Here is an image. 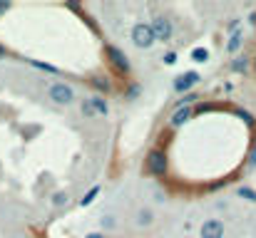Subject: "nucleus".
Returning a JSON list of instances; mask_svg holds the SVG:
<instances>
[{"label": "nucleus", "instance_id": "obj_1", "mask_svg": "<svg viewBox=\"0 0 256 238\" xmlns=\"http://www.w3.org/2000/svg\"><path fill=\"white\" fill-rule=\"evenodd\" d=\"M132 42L140 50H150L157 42V35L152 30V22H134V27H132Z\"/></svg>", "mask_w": 256, "mask_h": 238}, {"label": "nucleus", "instance_id": "obj_2", "mask_svg": "<svg viewBox=\"0 0 256 238\" xmlns=\"http://www.w3.org/2000/svg\"><path fill=\"white\" fill-rule=\"evenodd\" d=\"M80 112H82L85 119H92V117H107V114H110V104H107V99H104L102 94H94V97L82 99Z\"/></svg>", "mask_w": 256, "mask_h": 238}, {"label": "nucleus", "instance_id": "obj_3", "mask_svg": "<svg viewBox=\"0 0 256 238\" xmlns=\"http://www.w3.org/2000/svg\"><path fill=\"white\" fill-rule=\"evenodd\" d=\"M48 97H50L55 104H60V107H70V104L75 102V89H72L70 84H65V82H55V84H50Z\"/></svg>", "mask_w": 256, "mask_h": 238}, {"label": "nucleus", "instance_id": "obj_4", "mask_svg": "<svg viewBox=\"0 0 256 238\" xmlns=\"http://www.w3.org/2000/svg\"><path fill=\"white\" fill-rule=\"evenodd\" d=\"M144 166L152 176H164L167 174V154L164 149H152L147 159H144Z\"/></svg>", "mask_w": 256, "mask_h": 238}, {"label": "nucleus", "instance_id": "obj_5", "mask_svg": "<svg viewBox=\"0 0 256 238\" xmlns=\"http://www.w3.org/2000/svg\"><path fill=\"white\" fill-rule=\"evenodd\" d=\"M104 52H107V60L122 72V75H130V70H132V65H130V57L120 50V47H114V45H107L104 47Z\"/></svg>", "mask_w": 256, "mask_h": 238}, {"label": "nucleus", "instance_id": "obj_6", "mask_svg": "<svg viewBox=\"0 0 256 238\" xmlns=\"http://www.w3.org/2000/svg\"><path fill=\"white\" fill-rule=\"evenodd\" d=\"M152 30L157 35V42H170L172 35H174V27H172V20L164 17V15H157L152 20Z\"/></svg>", "mask_w": 256, "mask_h": 238}, {"label": "nucleus", "instance_id": "obj_7", "mask_svg": "<svg viewBox=\"0 0 256 238\" xmlns=\"http://www.w3.org/2000/svg\"><path fill=\"white\" fill-rule=\"evenodd\" d=\"M224 221H219V219H209V221H204L202 224V229H199V236L202 238H224Z\"/></svg>", "mask_w": 256, "mask_h": 238}, {"label": "nucleus", "instance_id": "obj_8", "mask_svg": "<svg viewBox=\"0 0 256 238\" xmlns=\"http://www.w3.org/2000/svg\"><path fill=\"white\" fill-rule=\"evenodd\" d=\"M202 79V75L199 72H184V75H179V77L174 79V92H179V94H189V89L196 84Z\"/></svg>", "mask_w": 256, "mask_h": 238}, {"label": "nucleus", "instance_id": "obj_9", "mask_svg": "<svg viewBox=\"0 0 256 238\" xmlns=\"http://www.w3.org/2000/svg\"><path fill=\"white\" fill-rule=\"evenodd\" d=\"M189 119H192V107H182V109H176V112L172 114L170 127L172 129H179V127H184Z\"/></svg>", "mask_w": 256, "mask_h": 238}, {"label": "nucleus", "instance_id": "obj_10", "mask_svg": "<svg viewBox=\"0 0 256 238\" xmlns=\"http://www.w3.org/2000/svg\"><path fill=\"white\" fill-rule=\"evenodd\" d=\"M134 224H137L140 229H150V226L154 224V211H152V209H140L137 216H134Z\"/></svg>", "mask_w": 256, "mask_h": 238}, {"label": "nucleus", "instance_id": "obj_11", "mask_svg": "<svg viewBox=\"0 0 256 238\" xmlns=\"http://www.w3.org/2000/svg\"><path fill=\"white\" fill-rule=\"evenodd\" d=\"M242 45H244V32L236 30V32H232V37H229V42H226V52H229V55H236V52L242 50Z\"/></svg>", "mask_w": 256, "mask_h": 238}, {"label": "nucleus", "instance_id": "obj_12", "mask_svg": "<svg viewBox=\"0 0 256 238\" xmlns=\"http://www.w3.org/2000/svg\"><path fill=\"white\" fill-rule=\"evenodd\" d=\"M249 62H252V60H249L246 55H239V57L232 62V70H234L236 75H242V72H246V70H249Z\"/></svg>", "mask_w": 256, "mask_h": 238}, {"label": "nucleus", "instance_id": "obj_13", "mask_svg": "<svg viewBox=\"0 0 256 238\" xmlns=\"http://www.w3.org/2000/svg\"><path fill=\"white\" fill-rule=\"evenodd\" d=\"M68 201H70L68 191H55V194H52V206H55V209H62V206H68Z\"/></svg>", "mask_w": 256, "mask_h": 238}, {"label": "nucleus", "instance_id": "obj_14", "mask_svg": "<svg viewBox=\"0 0 256 238\" xmlns=\"http://www.w3.org/2000/svg\"><path fill=\"white\" fill-rule=\"evenodd\" d=\"M236 196H239V199H246V201H252V204H256V191L254 189H249V186H239V189H236Z\"/></svg>", "mask_w": 256, "mask_h": 238}, {"label": "nucleus", "instance_id": "obj_15", "mask_svg": "<svg viewBox=\"0 0 256 238\" xmlns=\"http://www.w3.org/2000/svg\"><path fill=\"white\" fill-rule=\"evenodd\" d=\"M192 60L194 62H206L209 60V50L206 47H194L192 50Z\"/></svg>", "mask_w": 256, "mask_h": 238}, {"label": "nucleus", "instance_id": "obj_16", "mask_svg": "<svg viewBox=\"0 0 256 238\" xmlns=\"http://www.w3.org/2000/svg\"><path fill=\"white\" fill-rule=\"evenodd\" d=\"M97 194H100V186H92V189L85 194V199H80V206H82V209H85V206H90V204L97 199Z\"/></svg>", "mask_w": 256, "mask_h": 238}, {"label": "nucleus", "instance_id": "obj_17", "mask_svg": "<svg viewBox=\"0 0 256 238\" xmlns=\"http://www.w3.org/2000/svg\"><path fill=\"white\" fill-rule=\"evenodd\" d=\"M92 84H94L100 92H110V89H112V84H110L107 77H92Z\"/></svg>", "mask_w": 256, "mask_h": 238}, {"label": "nucleus", "instance_id": "obj_18", "mask_svg": "<svg viewBox=\"0 0 256 238\" xmlns=\"http://www.w3.org/2000/svg\"><path fill=\"white\" fill-rule=\"evenodd\" d=\"M236 117H242V119H244L249 127H254L256 119H254V114H252V112H246V109H236Z\"/></svg>", "mask_w": 256, "mask_h": 238}, {"label": "nucleus", "instance_id": "obj_19", "mask_svg": "<svg viewBox=\"0 0 256 238\" xmlns=\"http://www.w3.org/2000/svg\"><path fill=\"white\" fill-rule=\"evenodd\" d=\"M192 102H196V94H194V92H189V94H184V97L179 99V109H182V107H189Z\"/></svg>", "mask_w": 256, "mask_h": 238}, {"label": "nucleus", "instance_id": "obj_20", "mask_svg": "<svg viewBox=\"0 0 256 238\" xmlns=\"http://www.w3.org/2000/svg\"><path fill=\"white\" fill-rule=\"evenodd\" d=\"M100 226H102V229H114V219H112V216H102Z\"/></svg>", "mask_w": 256, "mask_h": 238}, {"label": "nucleus", "instance_id": "obj_21", "mask_svg": "<svg viewBox=\"0 0 256 238\" xmlns=\"http://www.w3.org/2000/svg\"><path fill=\"white\" fill-rule=\"evenodd\" d=\"M246 166H249V169H254V166H256V144H254V149L249 152V159H246Z\"/></svg>", "mask_w": 256, "mask_h": 238}, {"label": "nucleus", "instance_id": "obj_22", "mask_svg": "<svg viewBox=\"0 0 256 238\" xmlns=\"http://www.w3.org/2000/svg\"><path fill=\"white\" fill-rule=\"evenodd\" d=\"M32 65H35V67H40V70H45V72H58L52 65H42V62H35V60H32Z\"/></svg>", "mask_w": 256, "mask_h": 238}, {"label": "nucleus", "instance_id": "obj_23", "mask_svg": "<svg viewBox=\"0 0 256 238\" xmlns=\"http://www.w3.org/2000/svg\"><path fill=\"white\" fill-rule=\"evenodd\" d=\"M137 94H140V84H132V87H130V92H127V99H134Z\"/></svg>", "mask_w": 256, "mask_h": 238}, {"label": "nucleus", "instance_id": "obj_24", "mask_svg": "<svg viewBox=\"0 0 256 238\" xmlns=\"http://www.w3.org/2000/svg\"><path fill=\"white\" fill-rule=\"evenodd\" d=\"M176 62V52H167L164 55V65H174Z\"/></svg>", "mask_w": 256, "mask_h": 238}, {"label": "nucleus", "instance_id": "obj_25", "mask_svg": "<svg viewBox=\"0 0 256 238\" xmlns=\"http://www.w3.org/2000/svg\"><path fill=\"white\" fill-rule=\"evenodd\" d=\"M5 10H10V2H8V0H0V15H2Z\"/></svg>", "mask_w": 256, "mask_h": 238}, {"label": "nucleus", "instance_id": "obj_26", "mask_svg": "<svg viewBox=\"0 0 256 238\" xmlns=\"http://www.w3.org/2000/svg\"><path fill=\"white\" fill-rule=\"evenodd\" d=\"M85 238H104V234H102V231H92V234H87Z\"/></svg>", "mask_w": 256, "mask_h": 238}, {"label": "nucleus", "instance_id": "obj_27", "mask_svg": "<svg viewBox=\"0 0 256 238\" xmlns=\"http://www.w3.org/2000/svg\"><path fill=\"white\" fill-rule=\"evenodd\" d=\"M249 22H256V12H252V15H249Z\"/></svg>", "mask_w": 256, "mask_h": 238}, {"label": "nucleus", "instance_id": "obj_28", "mask_svg": "<svg viewBox=\"0 0 256 238\" xmlns=\"http://www.w3.org/2000/svg\"><path fill=\"white\" fill-rule=\"evenodd\" d=\"M0 55H5V50H2V47H0Z\"/></svg>", "mask_w": 256, "mask_h": 238}, {"label": "nucleus", "instance_id": "obj_29", "mask_svg": "<svg viewBox=\"0 0 256 238\" xmlns=\"http://www.w3.org/2000/svg\"><path fill=\"white\" fill-rule=\"evenodd\" d=\"M254 70H256V57H254Z\"/></svg>", "mask_w": 256, "mask_h": 238}]
</instances>
